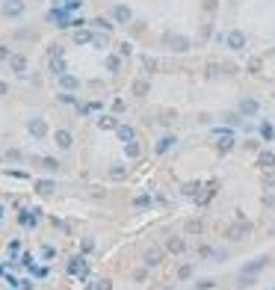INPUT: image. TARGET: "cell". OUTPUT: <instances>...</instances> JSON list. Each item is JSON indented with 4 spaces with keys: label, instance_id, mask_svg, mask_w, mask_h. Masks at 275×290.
I'll return each instance as SVG.
<instances>
[{
    "label": "cell",
    "instance_id": "6da1fadb",
    "mask_svg": "<svg viewBox=\"0 0 275 290\" xmlns=\"http://www.w3.org/2000/svg\"><path fill=\"white\" fill-rule=\"evenodd\" d=\"M222 42H225L231 51H243V48H246V33H243V30H228Z\"/></svg>",
    "mask_w": 275,
    "mask_h": 290
},
{
    "label": "cell",
    "instance_id": "7a4b0ae2",
    "mask_svg": "<svg viewBox=\"0 0 275 290\" xmlns=\"http://www.w3.org/2000/svg\"><path fill=\"white\" fill-rule=\"evenodd\" d=\"M0 9H3L6 18H21L24 9H27V3H24V0H3V6H0Z\"/></svg>",
    "mask_w": 275,
    "mask_h": 290
},
{
    "label": "cell",
    "instance_id": "3957f363",
    "mask_svg": "<svg viewBox=\"0 0 275 290\" xmlns=\"http://www.w3.org/2000/svg\"><path fill=\"white\" fill-rule=\"evenodd\" d=\"M163 42H166V45H169L172 51H178V54H186V51H189V45H192V42L186 39V36H172V33L166 36Z\"/></svg>",
    "mask_w": 275,
    "mask_h": 290
},
{
    "label": "cell",
    "instance_id": "277c9868",
    "mask_svg": "<svg viewBox=\"0 0 275 290\" xmlns=\"http://www.w3.org/2000/svg\"><path fill=\"white\" fill-rule=\"evenodd\" d=\"M237 113H240L243 119H252V116H257V113H260V104H257V98H243Z\"/></svg>",
    "mask_w": 275,
    "mask_h": 290
},
{
    "label": "cell",
    "instance_id": "5b68a950",
    "mask_svg": "<svg viewBox=\"0 0 275 290\" xmlns=\"http://www.w3.org/2000/svg\"><path fill=\"white\" fill-rule=\"evenodd\" d=\"M27 130H30V136H36V139H45V136H48V122L36 116V119L27 122Z\"/></svg>",
    "mask_w": 275,
    "mask_h": 290
},
{
    "label": "cell",
    "instance_id": "8992f818",
    "mask_svg": "<svg viewBox=\"0 0 275 290\" xmlns=\"http://www.w3.org/2000/svg\"><path fill=\"white\" fill-rule=\"evenodd\" d=\"M133 18V12H130V6H125V3H119V6H112V21L115 24H128Z\"/></svg>",
    "mask_w": 275,
    "mask_h": 290
},
{
    "label": "cell",
    "instance_id": "52a82bcc",
    "mask_svg": "<svg viewBox=\"0 0 275 290\" xmlns=\"http://www.w3.org/2000/svg\"><path fill=\"white\" fill-rule=\"evenodd\" d=\"M54 139H56V145H59L62 151H68L71 145H74V136H71V130H62V127H59V130L54 133Z\"/></svg>",
    "mask_w": 275,
    "mask_h": 290
},
{
    "label": "cell",
    "instance_id": "ba28073f",
    "mask_svg": "<svg viewBox=\"0 0 275 290\" xmlns=\"http://www.w3.org/2000/svg\"><path fill=\"white\" fill-rule=\"evenodd\" d=\"M9 68L15 71V74H24V71H27V56L24 54H12L9 56Z\"/></svg>",
    "mask_w": 275,
    "mask_h": 290
},
{
    "label": "cell",
    "instance_id": "9c48e42d",
    "mask_svg": "<svg viewBox=\"0 0 275 290\" xmlns=\"http://www.w3.org/2000/svg\"><path fill=\"white\" fill-rule=\"evenodd\" d=\"M59 86H62L65 92H74L77 86H80V80H77V77H71V74H59Z\"/></svg>",
    "mask_w": 275,
    "mask_h": 290
},
{
    "label": "cell",
    "instance_id": "30bf717a",
    "mask_svg": "<svg viewBox=\"0 0 275 290\" xmlns=\"http://www.w3.org/2000/svg\"><path fill=\"white\" fill-rule=\"evenodd\" d=\"M115 130H119V139H122V142H133V139H136V130H133L130 125H119Z\"/></svg>",
    "mask_w": 275,
    "mask_h": 290
},
{
    "label": "cell",
    "instance_id": "8fae6325",
    "mask_svg": "<svg viewBox=\"0 0 275 290\" xmlns=\"http://www.w3.org/2000/svg\"><path fill=\"white\" fill-rule=\"evenodd\" d=\"M160 261H163V249H151L148 255H145V264L148 267H160Z\"/></svg>",
    "mask_w": 275,
    "mask_h": 290
},
{
    "label": "cell",
    "instance_id": "7c38bea8",
    "mask_svg": "<svg viewBox=\"0 0 275 290\" xmlns=\"http://www.w3.org/2000/svg\"><path fill=\"white\" fill-rule=\"evenodd\" d=\"M36 190L42 193V196H51V193L56 190V184H54V181H38V184H36Z\"/></svg>",
    "mask_w": 275,
    "mask_h": 290
},
{
    "label": "cell",
    "instance_id": "4fadbf2b",
    "mask_svg": "<svg viewBox=\"0 0 275 290\" xmlns=\"http://www.w3.org/2000/svg\"><path fill=\"white\" fill-rule=\"evenodd\" d=\"M74 42H77V45H89V42H92V33H89V30H77V33H74Z\"/></svg>",
    "mask_w": 275,
    "mask_h": 290
},
{
    "label": "cell",
    "instance_id": "5bb4252c",
    "mask_svg": "<svg viewBox=\"0 0 275 290\" xmlns=\"http://www.w3.org/2000/svg\"><path fill=\"white\" fill-rule=\"evenodd\" d=\"M172 145H175V136H163L160 142H157V154H163V151H169V148H172Z\"/></svg>",
    "mask_w": 275,
    "mask_h": 290
},
{
    "label": "cell",
    "instance_id": "9a60e30c",
    "mask_svg": "<svg viewBox=\"0 0 275 290\" xmlns=\"http://www.w3.org/2000/svg\"><path fill=\"white\" fill-rule=\"evenodd\" d=\"M257 163H260V166H263V169H272V166H275V154H272V151H263V154H260V160H257Z\"/></svg>",
    "mask_w": 275,
    "mask_h": 290
},
{
    "label": "cell",
    "instance_id": "2e32d148",
    "mask_svg": "<svg viewBox=\"0 0 275 290\" xmlns=\"http://www.w3.org/2000/svg\"><path fill=\"white\" fill-rule=\"evenodd\" d=\"M98 127H101V130H112V127H119V122H115L112 116H104V119L98 122Z\"/></svg>",
    "mask_w": 275,
    "mask_h": 290
},
{
    "label": "cell",
    "instance_id": "e0dca14e",
    "mask_svg": "<svg viewBox=\"0 0 275 290\" xmlns=\"http://www.w3.org/2000/svg\"><path fill=\"white\" fill-rule=\"evenodd\" d=\"M119 68H122V59H119V56H107V71H112V74H115Z\"/></svg>",
    "mask_w": 275,
    "mask_h": 290
},
{
    "label": "cell",
    "instance_id": "ac0fdd59",
    "mask_svg": "<svg viewBox=\"0 0 275 290\" xmlns=\"http://www.w3.org/2000/svg\"><path fill=\"white\" fill-rule=\"evenodd\" d=\"M145 92H148V80H136V83H133V95H136V98H142Z\"/></svg>",
    "mask_w": 275,
    "mask_h": 290
},
{
    "label": "cell",
    "instance_id": "d6986e66",
    "mask_svg": "<svg viewBox=\"0 0 275 290\" xmlns=\"http://www.w3.org/2000/svg\"><path fill=\"white\" fill-rule=\"evenodd\" d=\"M125 151H128V157H139V142L133 139V142H125Z\"/></svg>",
    "mask_w": 275,
    "mask_h": 290
},
{
    "label": "cell",
    "instance_id": "ffe728a7",
    "mask_svg": "<svg viewBox=\"0 0 275 290\" xmlns=\"http://www.w3.org/2000/svg\"><path fill=\"white\" fill-rule=\"evenodd\" d=\"M125 175H128V169H125V166H112V169H110V178H112V181H122Z\"/></svg>",
    "mask_w": 275,
    "mask_h": 290
},
{
    "label": "cell",
    "instance_id": "44dd1931",
    "mask_svg": "<svg viewBox=\"0 0 275 290\" xmlns=\"http://www.w3.org/2000/svg\"><path fill=\"white\" fill-rule=\"evenodd\" d=\"M169 252H183V240L172 237V240H169Z\"/></svg>",
    "mask_w": 275,
    "mask_h": 290
},
{
    "label": "cell",
    "instance_id": "7402d4cb",
    "mask_svg": "<svg viewBox=\"0 0 275 290\" xmlns=\"http://www.w3.org/2000/svg\"><path fill=\"white\" fill-rule=\"evenodd\" d=\"M42 166H45L48 172H56V169H59V163H56V160H51V157H48V160H42Z\"/></svg>",
    "mask_w": 275,
    "mask_h": 290
},
{
    "label": "cell",
    "instance_id": "603a6c76",
    "mask_svg": "<svg viewBox=\"0 0 275 290\" xmlns=\"http://www.w3.org/2000/svg\"><path fill=\"white\" fill-rule=\"evenodd\" d=\"M9 56H12V54H9V48H6V45H0V62L9 59Z\"/></svg>",
    "mask_w": 275,
    "mask_h": 290
},
{
    "label": "cell",
    "instance_id": "cb8c5ba5",
    "mask_svg": "<svg viewBox=\"0 0 275 290\" xmlns=\"http://www.w3.org/2000/svg\"><path fill=\"white\" fill-rule=\"evenodd\" d=\"M9 95V83L6 80H0V98H6Z\"/></svg>",
    "mask_w": 275,
    "mask_h": 290
},
{
    "label": "cell",
    "instance_id": "d4e9b609",
    "mask_svg": "<svg viewBox=\"0 0 275 290\" xmlns=\"http://www.w3.org/2000/svg\"><path fill=\"white\" fill-rule=\"evenodd\" d=\"M192 275V267H181V278H189Z\"/></svg>",
    "mask_w": 275,
    "mask_h": 290
},
{
    "label": "cell",
    "instance_id": "484cf974",
    "mask_svg": "<svg viewBox=\"0 0 275 290\" xmlns=\"http://www.w3.org/2000/svg\"><path fill=\"white\" fill-rule=\"evenodd\" d=\"M145 275H148L145 270H136V272H133V278H136V281H145Z\"/></svg>",
    "mask_w": 275,
    "mask_h": 290
},
{
    "label": "cell",
    "instance_id": "4316f807",
    "mask_svg": "<svg viewBox=\"0 0 275 290\" xmlns=\"http://www.w3.org/2000/svg\"><path fill=\"white\" fill-rule=\"evenodd\" d=\"M77 3H80V0H65V6H68V9H74Z\"/></svg>",
    "mask_w": 275,
    "mask_h": 290
}]
</instances>
